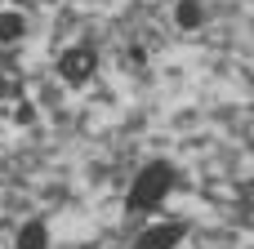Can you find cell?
<instances>
[{"label": "cell", "mask_w": 254, "mask_h": 249, "mask_svg": "<svg viewBox=\"0 0 254 249\" xmlns=\"http://www.w3.org/2000/svg\"><path fill=\"white\" fill-rule=\"evenodd\" d=\"M201 22H205L201 0H183V4H179V27H188V31H192V27H201Z\"/></svg>", "instance_id": "5"}, {"label": "cell", "mask_w": 254, "mask_h": 249, "mask_svg": "<svg viewBox=\"0 0 254 249\" xmlns=\"http://www.w3.org/2000/svg\"><path fill=\"white\" fill-rule=\"evenodd\" d=\"M22 36V18H0V40H13Z\"/></svg>", "instance_id": "6"}, {"label": "cell", "mask_w": 254, "mask_h": 249, "mask_svg": "<svg viewBox=\"0 0 254 249\" xmlns=\"http://www.w3.org/2000/svg\"><path fill=\"white\" fill-rule=\"evenodd\" d=\"M183 223H156V227H147L138 241H134V249H174L179 241H183Z\"/></svg>", "instance_id": "3"}, {"label": "cell", "mask_w": 254, "mask_h": 249, "mask_svg": "<svg viewBox=\"0 0 254 249\" xmlns=\"http://www.w3.org/2000/svg\"><path fill=\"white\" fill-rule=\"evenodd\" d=\"M45 245H49L45 223H27V227L18 232V249H45Z\"/></svg>", "instance_id": "4"}, {"label": "cell", "mask_w": 254, "mask_h": 249, "mask_svg": "<svg viewBox=\"0 0 254 249\" xmlns=\"http://www.w3.org/2000/svg\"><path fill=\"white\" fill-rule=\"evenodd\" d=\"M94 67H98V53H94L89 45H76V49H67V53L58 58V76L71 80V85H85V80L94 76Z\"/></svg>", "instance_id": "2"}, {"label": "cell", "mask_w": 254, "mask_h": 249, "mask_svg": "<svg viewBox=\"0 0 254 249\" xmlns=\"http://www.w3.org/2000/svg\"><path fill=\"white\" fill-rule=\"evenodd\" d=\"M170 183H174V169H170L165 160L147 165V169L134 178V187H129V209H156V205L165 200Z\"/></svg>", "instance_id": "1"}]
</instances>
